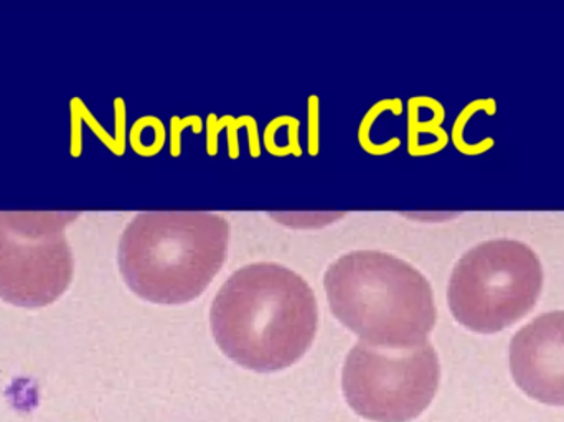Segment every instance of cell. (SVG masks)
<instances>
[{"label":"cell","mask_w":564,"mask_h":422,"mask_svg":"<svg viewBox=\"0 0 564 422\" xmlns=\"http://www.w3.org/2000/svg\"><path fill=\"white\" fill-rule=\"evenodd\" d=\"M228 245L230 225L217 213H139L119 241V271L144 301L188 304L217 278Z\"/></svg>","instance_id":"3"},{"label":"cell","mask_w":564,"mask_h":422,"mask_svg":"<svg viewBox=\"0 0 564 422\" xmlns=\"http://www.w3.org/2000/svg\"><path fill=\"white\" fill-rule=\"evenodd\" d=\"M324 288L335 318L371 347H421L436 325L430 281L388 252L365 249L341 256L325 271Z\"/></svg>","instance_id":"2"},{"label":"cell","mask_w":564,"mask_h":422,"mask_svg":"<svg viewBox=\"0 0 564 422\" xmlns=\"http://www.w3.org/2000/svg\"><path fill=\"white\" fill-rule=\"evenodd\" d=\"M510 371L527 397L564 407V311L546 312L517 332Z\"/></svg>","instance_id":"7"},{"label":"cell","mask_w":564,"mask_h":422,"mask_svg":"<svg viewBox=\"0 0 564 422\" xmlns=\"http://www.w3.org/2000/svg\"><path fill=\"white\" fill-rule=\"evenodd\" d=\"M542 289L543 268L535 251L525 242L494 239L459 259L447 301L467 331L497 334L532 312Z\"/></svg>","instance_id":"4"},{"label":"cell","mask_w":564,"mask_h":422,"mask_svg":"<svg viewBox=\"0 0 564 422\" xmlns=\"http://www.w3.org/2000/svg\"><path fill=\"white\" fill-rule=\"evenodd\" d=\"M212 334L230 360L257 374L297 364L317 335V299L304 278L274 262L235 271L215 295Z\"/></svg>","instance_id":"1"},{"label":"cell","mask_w":564,"mask_h":422,"mask_svg":"<svg viewBox=\"0 0 564 422\" xmlns=\"http://www.w3.org/2000/svg\"><path fill=\"white\" fill-rule=\"evenodd\" d=\"M76 212H0V299L46 307L72 284L75 259L65 238Z\"/></svg>","instance_id":"5"},{"label":"cell","mask_w":564,"mask_h":422,"mask_svg":"<svg viewBox=\"0 0 564 422\" xmlns=\"http://www.w3.org/2000/svg\"><path fill=\"white\" fill-rule=\"evenodd\" d=\"M433 345L384 350L358 342L345 358L341 390L348 407L375 422H411L427 410L440 388Z\"/></svg>","instance_id":"6"}]
</instances>
